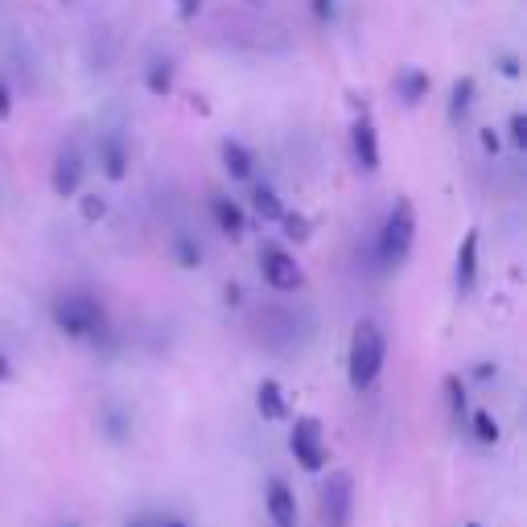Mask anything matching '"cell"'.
Instances as JSON below:
<instances>
[{
  "instance_id": "37",
  "label": "cell",
  "mask_w": 527,
  "mask_h": 527,
  "mask_svg": "<svg viewBox=\"0 0 527 527\" xmlns=\"http://www.w3.org/2000/svg\"><path fill=\"white\" fill-rule=\"evenodd\" d=\"M62 527H75V523H62Z\"/></svg>"
},
{
  "instance_id": "1",
  "label": "cell",
  "mask_w": 527,
  "mask_h": 527,
  "mask_svg": "<svg viewBox=\"0 0 527 527\" xmlns=\"http://www.w3.org/2000/svg\"><path fill=\"white\" fill-rule=\"evenodd\" d=\"M50 318H54V330L70 342H108L112 338V326H108V309H103L99 297L91 293H62L50 301Z\"/></svg>"
},
{
  "instance_id": "24",
  "label": "cell",
  "mask_w": 527,
  "mask_h": 527,
  "mask_svg": "<svg viewBox=\"0 0 527 527\" xmlns=\"http://www.w3.org/2000/svg\"><path fill=\"white\" fill-rule=\"evenodd\" d=\"M309 13H313L318 25H330L338 17V0H309Z\"/></svg>"
},
{
  "instance_id": "31",
  "label": "cell",
  "mask_w": 527,
  "mask_h": 527,
  "mask_svg": "<svg viewBox=\"0 0 527 527\" xmlns=\"http://www.w3.org/2000/svg\"><path fill=\"white\" fill-rule=\"evenodd\" d=\"M223 293H227V305H243V285H235V280H231Z\"/></svg>"
},
{
  "instance_id": "35",
  "label": "cell",
  "mask_w": 527,
  "mask_h": 527,
  "mask_svg": "<svg viewBox=\"0 0 527 527\" xmlns=\"http://www.w3.org/2000/svg\"><path fill=\"white\" fill-rule=\"evenodd\" d=\"M462 527H482V523H474V519H470V523H462Z\"/></svg>"
},
{
  "instance_id": "3",
  "label": "cell",
  "mask_w": 527,
  "mask_h": 527,
  "mask_svg": "<svg viewBox=\"0 0 527 527\" xmlns=\"http://www.w3.org/2000/svg\"><path fill=\"white\" fill-rule=\"evenodd\" d=\"M412 243H416V206L412 198H396L383 215V227H379V239H375V252H379V264L383 272H396L408 264L412 256Z\"/></svg>"
},
{
  "instance_id": "2",
  "label": "cell",
  "mask_w": 527,
  "mask_h": 527,
  "mask_svg": "<svg viewBox=\"0 0 527 527\" xmlns=\"http://www.w3.org/2000/svg\"><path fill=\"white\" fill-rule=\"evenodd\" d=\"M383 363H388V338L375 322H359L350 330V346H346V379L355 392L375 388V379L383 375Z\"/></svg>"
},
{
  "instance_id": "36",
  "label": "cell",
  "mask_w": 527,
  "mask_h": 527,
  "mask_svg": "<svg viewBox=\"0 0 527 527\" xmlns=\"http://www.w3.org/2000/svg\"><path fill=\"white\" fill-rule=\"evenodd\" d=\"M132 527H149V523H132Z\"/></svg>"
},
{
  "instance_id": "15",
  "label": "cell",
  "mask_w": 527,
  "mask_h": 527,
  "mask_svg": "<svg viewBox=\"0 0 527 527\" xmlns=\"http://www.w3.org/2000/svg\"><path fill=\"white\" fill-rule=\"evenodd\" d=\"M474 95H478V79H474V75L453 79V87H449V108H445L449 124H462V120L470 116V108H474Z\"/></svg>"
},
{
  "instance_id": "19",
  "label": "cell",
  "mask_w": 527,
  "mask_h": 527,
  "mask_svg": "<svg viewBox=\"0 0 527 527\" xmlns=\"http://www.w3.org/2000/svg\"><path fill=\"white\" fill-rule=\"evenodd\" d=\"M173 75H178V66H173L169 58H157V62L145 70V87H149V95H157V99L173 95Z\"/></svg>"
},
{
  "instance_id": "26",
  "label": "cell",
  "mask_w": 527,
  "mask_h": 527,
  "mask_svg": "<svg viewBox=\"0 0 527 527\" xmlns=\"http://www.w3.org/2000/svg\"><path fill=\"white\" fill-rule=\"evenodd\" d=\"M495 66H499V75H503V79H519V75H523L519 54H499V58H495Z\"/></svg>"
},
{
  "instance_id": "7",
  "label": "cell",
  "mask_w": 527,
  "mask_h": 527,
  "mask_svg": "<svg viewBox=\"0 0 527 527\" xmlns=\"http://www.w3.org/2000/svg\"><path fill=\"white\" fill-rule=\"evenodd\" d=\"M350 153H355V165L363 173H379V161H383V153H379V128H375V120L367 112H359L355 124H350Z\"/></svg>"
},
{
  "instance_id": "6",
  "label": "cell",
  "mask_w": 527,
  "mask_h": 527,
  "mask_svg": "<svg viewBox=\"0 0 527 527\" xmlns=\"http://www.w3.org/2000/svg\"><path fill=\"white\" fill-rule=\"evenodd\" d=\"M350 519H355V478L338 470L322 486V523L326 527H350Z\"/></svg>"
},
{
  "instance_id": "21",
  "label": "cell",
  "mask_w": 527,
  "mask_h": 527,
  "mask_svg": "<svg viewBox=\"0 0 527 527\" xmlns=\"http://www.w3.org/2000/svg\"><path fill=\"white\" fill-rule=\"evenodd\" d=\"M173 264L186 268V272L202 268V243L190 239V235H178V239H173Z\"/></svg>"
},
{
  "instance_id": "16",
  "label": "cell",
  "mask_w": 527,
  "mask_h": 527,
  "mask_svg": "<svg viewBox=\"0 0 527 527\" xmlns=\"http://www.w3.org/2000/svg\"><path fill=\"white\" fill-rule=\"evenodd\" d=\"M256 412L264 420H289V400H285V388L276 379H264L256 388Z\"/></svg>"
},
{
  "instance_id": "38",
  "label": "cell",
  "mask_w": 527,
  "mask_h": 527,
  "mask_svg": "<svg viewBox=\"0 0 527 527\" xmlns=\"http://www.w3.org/2000/svg\"><path fill=\"white\" fill-rule=\"evenodd\" d=\"M252 5H256V0H252Z\"/></svg>"
},
{
  "instance_id": "23",
  "label": "cell",
  "mask_w": 527,
  "mask_h": 527,
  "mask_svg": "<svg viewBox=\"0 0 527 527\" xmlns=\"http://www.w3.org/2000/svg\"><path fill=\"white\" fill-rule=\"evenodd\" d=\"M79 198V215H83V223H99L103 215H108V202H103L99 194H75Z\"/></svg>"
},
{
  "instance_id": "5",
  "label": "cell",
  "mask_w": 527,
  "mask_h": 527,
  "mask_svg": "<svg viewBox=\"0 0 527 527\" xmlns=\"http://www.w3.org/2000/svg\"><path fill=\"white\" fill-rule=\"evenodd\" d=\"M260 276H264V285L276 289V293H297L305 285V272H301L297 256L285 252L280 243H264L260 248Z\"/></svg>"
},
{
  "instance_id": "30",
  "label": "cell",
  "mask_w": 527,
  "mask_h": 527,
  "mask_svg": "<svg viewBox=\"0 0 527 527\" xmlns=\"http://www.w3.org/2000/svg\"><path fill=\"white\" fill-rule=\"evenodd\" d=\"M108 437L112 441H124V416L120 412H108Z\"/></svg>"
},
{
  "instance_id": "9",
  "label": "cell",
  "mask_w": 527,
  "mask_h": 527,
  "mask_svg": "<svg viewBox=\"0 0 527 527\" xmlns=\"http://www.w3.org/2000/svg\"><path fill=\"white\" fill-rule=\"evenodd\" d=\"M83 173H87L83 157L75 149H62L54 157V169H50V190H54V198H75L83 190Z\"/></svg>"
},
{
  "instance_id": "29",
  "label": "cell",
  "mask_w": 527,
  "mask_h": 527,
  "mask_svg": "<svg viewBox=\"0 0 527 527\" xmlns=\"http://www.w3.org/2000/svg\"><path fill=\"white\" fill-rule=\"evenodd\" d=\"M13 116V91H9V83L0 79V124H5Z\"/></svg>"
},
{
  "instance_id": "4",
  "label": "cell",
  "mask_w": 527,
  "mask_h": 527,
  "mask_svg": "<svg viewBox=\"0 0 527 527\" xmlns=\"http://www.w3.org/2000/svg\"><path fill=\"white\" fill-rule=\"evenodd\" d=\"M289 453H293V462L305 474H322L330 466V445H326V433H322V420L318 416H297L293 420Z\"/></svg>"
},
{
  "instance_id": "32",
  "label": "cell",
  "mask_w": 527,
  "mask_h": 527,
  "mask_svg": "<svg viewBox=\"0 0 527 527\" xmlns=\"http://www.w3.org/2000/svg\"><path fill=\"white\" fill-rule=\"evenodd\" d=\"M490 375H499V367H490V363H478V367H474V379H482V383H486Z\"/></svg>"
},
{
  "instance_id": "13",
  "label": "cell",
  "mask_w": 527,
  "mask_h": 527,
  "mask_svg": "<svg viewBox=\"0 0 527 527\" xmlns=\"http://www.w3.org/2000/svg\"><path fill=\"white\" fill-rule=\"evenodd\" d=\"M210 219H215V227L227 235V239H243V231H248V215H243V206L215 194L210 198Z\"/></svg>"
},
{
  "instance_id": "25",
  "label": "cell",
  "mask_w": 527,
  "mask_h": 527,
  "mask_svg": "<svg viewBox=\"0 0 527 527\" xmlns=\"http://www.w3.org/2000/svg\"><path fill=\"white\" fill-rule=\"evenodd\" d=\"M507 132H511V145L523 153V149H527V116H523V112H515V116L507 120Z\"/></svg>"
},
{
  "instance_id": "20",
  "label": "cell",
  "mask_w": 527,
  "mask_h": 527,
  "mask_svg": "<svg viewBox=\"0 0 527 527\" xmlns=\"http://www.w3.org/2000/svg\"><path fill=\"white\" fill-rule=\"evenodd\" d=\"M466 420H470V429H474V441H478V445H499L503 429H499V420H495V412H486V408H478V412H470Z\"/></svg>"
},
{
  "instance_id": "11",
  "label": "cell",
  "mask_w": 527,
  "mask_h": 527,
  "mask_svg": "<svg viewBox=\"0 0 527 527\" xmlns=\"http://www.w3.org/2000/svg\"><path fill=\"white\" fill-rule=\"evenodd\" d=\"M268 519H272L276 527H297V519H301L297 495L289 490V482H280V478L268 482Z\"/></svg>"
},
{
  "instance_id": "27",
  "label": "cell",
  "mask_w": 527,
  "mask_h": 527,
  "mask_svg": "<svg viewBox=\"0 0 527 527\" xmlns=\"http://www.w3.org/2000/svg\"><path fill=\"white\" fill-rule=\"evenodd\" d=\"M478 140H482V153H486V157H499L503 140H499V132H495V128H482V132H478Z\"/></svg>"
},
{
  "instance_id": "18",
  "label": "cell",
  "mask_w": 527,
  "mask_h": 527,
  "mask_svg": "<svg viewBox=\"0 0 527 527\" xmlns=\"http://www.w3.org/2000/svg\"><path fill=\"white\" fill-rule=\"evenodd\" d=\"M445 404H449V420L462 429L466 416H470V396H466L462 375H445Z\"/></svg>"
},
{
  "instance_id": "8",
  "label": "cell",
  "mask_w": 527,
  "mask_h": 527,
  "mask_svg": "<svg viewBox=\"0 0 527 527\" xmlns=\"http://www.w3.org/2000/svg\"><path fill=\"white\" fill-rule=\"evenodd\" d=\"M478 248H482V231L470 227L458 243V256H453V289H458V297H470L478 285Z\"/></svg>"
},
{
  "instance_id": "14",
  "label": "cell",
  "mask_w": 527,
  "mask_h": 527,
  "mask_svg": "<svg viewBox=\"0 0 527 527\" xmlns=\"http://www.w3.org/2000/svg\"><path fill=\"white\" fill-rule=\"evenodd\" d=\"M219 157H223V169H227V178H231V182H252L256 157H252L248 145H239V140H223Z\"/></svg>"
},
{
  "instance_id": "22",
  "label": "cell",
  "mask_w": 527,
  "mask_h": 527,
  "mask_svg": "<svg viewBox=\"0 0 527 527\" xmlns=\"http://www.w3.org/2000/svg\"><path fill=\"white\" fill-rule=\"evenodd\" d=\"M280 227H285V239H293V243L309 239V219L297 215V210H285V215H280Z\"/></svg>"
},
{
  "instance_id": "10",
  "label": "cell",
  "mask_w": 527,
  "mask_h": 527,
  "mask_svg": "<svg viewBox=\"0 0 527 527\" xmlns=\"http://www.w3.org/2000/svg\"><path fill=\"white\" fill-rule=\"evenodd\" d=\"M392 91L404 108H420L433 91V79H429V70H420V66H400L396 79H392Z\"/></svg>"
},
{
  "instance_id": "28",
  "label": "cell",
  "mask_w": 527,
  "mask_h": 527,
  "mask_svg": "<svg viewBox=\"0 0 527 527\" xmlns=\"http://www.w3.org/2000/svg\"><path fill=\"white\" fill-rule=\"evenodd\" d=\"M202 9H206V0H178V17L182 21H194Z\"/></svg>"
},
{
  "instance_id": "34",
  "label": "cell",
  "mask_w": 527,
  "mask_h": 527,
  "mask_svg": "<svg viewBox=\"0 0 527 527\" xmlns=\"http://www.w3.org/2000/svg\"><path fill=\"white\" fill-rule=\"evenodd\" d=\"M161 527H190V523H182V519H165Z\"/></svg>"
},
{
  "instance_id": "17",
  "label": "cell",
  "mask_w": 527,
  "mask_h": 527,
  "mask_svg": "<svg viewBox=\"0 0 527 527\" xmlns=\"http://www.w3.org/2000/svg\"><path fill=\"white\" fill-rule=\"evenodd\" d=\"M248 198H252V210H256L264 223H280V215H285V202H280V194L268 182H252Z\"/></svg>"
},
{
  "instance_id": "12",
  "label": "cell",
  "mask_w": 527,
  "mask_h": 527,
  "mask_svg": "<svg viewBox=\"0 0 527 527\" xmlns=\"http://www.w3.org/2000/svg\"><path fill=\"white\" fill-rule=\"evenodd\" d=\"M99 169H103V178H108V182H124L128 178V145H124V136L108 132L99 140Z\"/></svg>"
},
{
  "instance_id": "33",
  "label": "cell",
  "mask_w": 527,
  "mask_h": 527,
  "mask_svg": "<svg viewBox=\"0 0 527 527\" xmlns=\"http://www.w3.org/2000/svg\"><path fill=\"white\" fill-rule=\"evenodd\" d=\"M13 379V363H9V355H0V383H9Z\"/></svg>"
}]
</instances>
